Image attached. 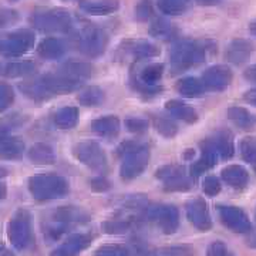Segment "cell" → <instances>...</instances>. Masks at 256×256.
<instances>
[{
    "mask_svg": "<svg viewBox=\"0 0 256 256\" xmlns=\"http://www.w3.org/2000/svg\"><path fill=\"white\" fill-rule=\"evenodd\" d=\"M90 220V216L86 210L77 206H60L52 210L47 215L44 222V239L50 242H56L66 235L70 229L77 225H82Z\"/></svg>",
    "mask_w": 256,
    "mask_h": 256,
    "instance_id": "6da1fadb",
    "label": "cell"
},
{
    "mask_svg": "<svg viewBox=\"0 0 256 256\" xmlns=\"http://www.w3.org/2000/svg\"><path fill=\"white\" fill-rule=\"evenodd\" d=\"M208 48L201 42L181 40L171 48L170 62L174 73H184L205 62Z\"/></svg>",
    "mask_w": 256,
    "mask_h": 256,
    "instance_id": "7a4b0ae2",
    "label": "cell"
},
{
    "mask_svg": "<svg viewBox=\"0 0 256 256\" xmlns=\"http://www.w3.org/2000/svg\"><path fill=\"white\" fill-rule=\"evenodd\" d=\"M28 191L36 201H53L64 198L70 192V185L62 175H34L28 178Z\"/></svg>",
    "mask_w": 256,
    "mask_h": 256,
    "instance_id": "3957f363",
    "label": "cell"
},
{
    "mask_svg": "<svg viewBox=\"0 0 256 256\" xmlns=\"http://www.w3.org/2000/svg\"><path fill=\"white\" fill-rule=\"evenodd\" d=\"M30 24L44 33H66L73 28V18L64 9H47L34 12Z\"/></svg>",
    "mask_w": 256,
    "mask_h": 256,
    "instance_id": "277c9868",
    "label": "cell"
},
{
    "mask_svg": "<svg viewBox=\"0 0 256 256\" xmlns=\"http://www.w3.org/2000/svg\"><path fill=\"white\" fill-rule=\"evenodd\" d=\"M8 238L18 250H26L33 244L32 216L26 210H18L8 224Z\"/></svg>",
    "mask_w": 256,
    "mask_h": 256,
    "instance_id": "5b68a950",
    "label": "cell"
},
{
    "mask_svg": "<svg viewBox=\"0 0 256 256\" xmlns=\"http://www.w3.org/2000/svg\"><path fill=\"white\" fill-rule=\"evenodd\" d=\"M142 214L146 222H156L165 235H172L180 228V210L175 205L146 206Z\"/></svg>",
    "mask_w": 256,
    "mask_h": 256,
    "instance_id": "8992f818",
    "label": "cell"
},
{
    "mask_svg": "<svg viewBox=\"0 0 256 256\" xmlns=\"http://www.w3.org/2000/svg\"><path fill=\"white\" fill-rule=\"evenodd\" d=\"M73 154L82 164L88 166L90 170L104 172L108 168V160L104 150L101 148L100 144L94 141H82L76 144L73 148Z\"/></svg>",
    "mask_w": 256,
    "mask_h": 256,
    "instance_id": "52a82bcc",
    "label": "cell"
},
{
    "mask_svg": "<svg viewBox=\"0 0 256 256\" xmlns=\"http://www.w3.org/2000/svg\"><path fill=\"white\" fill-rule=\"evenodd\" d=\"M108 44V36L106 32L96 26H88L82 30L77 38V48L87 57H98L101 56Z\"/></svg>",
    "mask_w": 256,
    "mask_h": 256,
    "instance_id": "ba28073f",
    "label": "cell"
},
{
    "mask_svg": "<svg viewBox=\"0 0 256 256\" xmlns=\"http://www.w3.org/2000/svg\"><path fill=\"white\" fill-rule=\"evenodd\" d=\"M34 46V34L30 30H18L0 40V52L8 57H20Z\"/></svg>",
    "mask_w": 256,
    "mask_h": 256,
    "instance_id": "9c48e42d",
    "label": "cell"
},
{
    "mask_svg": "<svg viewBox=\"0 0 256 256\" xmlns=\"http://www.w3.org/2000/svg\"><path fill=\"white\" fill-rule=\"evenodd\" d=\"M150 162V150L148 146H142L137 151L128 154L124 156V161L120 168V175L124 181H131L136 180L137 176L146 171Z\"/></svg>",
    "mask_w": 256,
    "mask_h": 256,
    "instance_id": "30bf717a",
    "label": "cell"
},
{
    "mask_svg": "<svg viewBox=\"0 0 256 256\" xmlns=\"http://www.w3.org/2000/svg\"><path fill=\"white\" fill-rule=\"evenodd\" d=\"M218 212H220V222L232 232H236V234L252 232V224L248 218V215L238 206L220 205Z\"/></svg>",
    "mask_w": 256,
    "mask_h": 256,
    "instance_id": "8fae6325",
    "label": "cell"
},
{
    "mask_svg": "<svg viewBox=\"0 0 256 256\" xmlns=\"http://www.w3.org/2000/svg\"><path fill=\"white\" fill-rule=\"evenodd\" d=\"M234 80V73L228 66H212L205 73L202 74L201 82L205 87V90L210 92H224L228 88L230 82Z\"/></svg>",
    "mask_w": 256,
    "mask_h": 256,
    "instance_id": "7c38bea8",
    "label": "cell"
},
{
    "mask_svg": "<svg viewBox=\"0 0 256 256\" xmlns=\"http://www.w3.org/2000/svg\"><path fill=\"white\" fill-rule=\"evenodd\" d=\"M185 214L192 225L202 232H206L212 228V218L206 202L202 198H195L185 204Z\"/></svg>",
    "mask_w": 256,
    "mask_h": 256,
    "instance_id": "4fadbf2b",
    "label": "cell"
},
{
    "mask_svg": "<svg viewBox=\"0 0 256 256\" xmlns=\"http://www.w3.org/2000/svg\"><path fill=\"white\" fill-rule=\"evenodd\" d=\"M40 80L43 82V86L46 87V90L52 96L54 94H64V92H72L77 90L80 87V80L74 78L72 76L64 73H52L42 76Z\"/></svg>",
    "mask_w": 256,
    "mask_h": 256,
    "instance_id": "5bb4252c",
    "label": "cell"
},
{
    "mask_svg": "<svg viewBox=\"0 0 256 256\" xmlns=\"http://www.w3.org/2000/svg\"><path fill=\"white\" fill-rule=\"evenodd\" d=\"M144 222H146L144 214L140 212L138 215H127V216L122 215L118 218L107 220L106 222H102L101 228L108 235H122V234H128V232L134 230L140 225H142Z\"/></svg>",
    "mask_w": 256,
    "mask_h": 256,
    "instance_id": "9a60e30c",
    "label": "cell"
},
{
    "mask_svg": "<svg viewBox=\"0 0 256 256\" xmlns=\"http://www.w3.org/2000/svg\"><path fill=\"white\" fill-rule=\"evenodd\" d=\"M94 240L90 234H72L62 245L56 248L50 256H78L84 252Z\"/></svg>",
    "mask_w": 256,
    "mask_h": 256,
    "instance_id": "2e32d148",
    "label": "cell"
},
{
    "mask_svg": "<svg viewBox=\"0 0 256 256\" xmlns=\"http://www.w3.org/2000/svg\"><path fill=\"white\" fill-rule=\"evenodd\" d=\"M201 144L216 152L220 160H228L234 156V137L226 130H220L210 138L204 140Z\"/></svg>",
    "mask_w": 256,
    "mask_h": 256,
    "instance_id": "e0dca14e",
    "label": "cell"
},
{
    "mask_svg": "<svg viewBox=\"0 0 256 256\" xmlns=\"http://www.w3.org/2000/svg\"><path fill=\"white\" fill-rule=\"evenodd\" d=\"M254 53V44L246 38H235L229 43L225 50V58L229 63L240 66L246 63Z\"/></svg>",
    "mask_w": 256,
    "mask_h": 256,
    "instance_id": "ac0fdd59",
    "label": "cell"
},
{
    "mask_svg": "<svg viewBox=\"0 0 256 256\" xmlns=\"http://www.w3.org/2000/svg\"><path fill=\"white\" fill-rule=\"evenodd\" d=\"M220 175L225 184H228L230 188L235 190H242L249 182V172L242 165H228L222 170Z\"/></svg>",
    "mask_w": 256,
    "mask_h": 256,
    "instance_id": "d6986e66",
    "label": "cell"
},
{
    "mask_svg": "<svg viewBox=\"0 0 256 256\" xmlns=\"http://www.w3.org/2000/svg\"><path fill=\"white\" fill-rule=\"evenodd\" d=\"M37 53L46 60H58L66 53V46L57 37H46L38 43Z\"/></svg>",
    "mask_w": 256,
    "mask_h": 256,
    "instance_id": "ffe728a7",
    "label": "cell"
},
{
    "mask_svg": "<svg viewBox=\"0 0 256 256\" xmlns=\"http://www.w3.org/2000/svg\"><path fill=\"white\" fill-rule=\"evenodd\" d=\"M92 131L100 137H117L120 132V120L117 116H104L92 122Z\"/></svg>",
    "mask_w": 256,
    "mask_h": 256,
    "instance_id": "44dd1931",
    "label": "cell"
},
{
    "mask_svg": "<svg viewBox=\"0 0 256 256\" xmlns=\"http://www.w3.org/2000/svg\"><path fill=\"white\" fill-rule=\"evenodd\" d=\"M80 8L88 14L106 16L117 12L120 8L118 0H92V2H80Z\"/></svg>",
    "mask_w": 256,
    "mask_h": 256,
    "instance_id": "7402d4cb",
    "label": "cell"
},
{
    "mask_svg": "<svg viewBox=\"0 0 256 256\" xmlns=\"http://www.w3.org/2000/svg\"><path fill=\"white\" fill-rule=\"evenodd\" d=\"M165 108L166 111L174 116L178 120H182L188 124H194L198 121V112L194 110L192 107H190L188 104H185L182 101L180 100H170L166 101L165 104Z\"/></svg>",
    "mask_w": 256,
    "mask_h": 256,
    "instance_id": "603a6c76",
    "label": "cell"
},
{
    "mask_svg": "<svg viewBox=\"0 0 256 256\" xmlns=\"http://www.w3.org/2000/svg\"><path fill=\"white\" fill-rule=\"evenodd\" d=\"M20 92H23L26 97L30 100L34 101H44L52 97V94L47 92L46 87L43 86V82L38 78H33V80H26L18 86Z\"/></svg>",
    "mask_w": 256,
    "mask_h": 256,
    "instance_id": "cb8c5ba5",
    "label": "cell"
},
{
    "mask_svg": "<svg viewBox=\"0 0 256 256\" xmlns=\"http://www.w3.org/2000/svg\"><path fill=\"white\" fill-rule=\"evenodd\" d=\"M28 156L30 158V161L37 165H50L54 164L56 161L54 150L48 144H44V142L34 144L28 150Z\"/></svg>",
    "mask_w": 256,
    "mask_h": 256,
    "instance_id": "d4e9b609",
    "label": "cell"
},
{
    "mask_svg": "<svg viewBox=\"0 0 256 256\" xmlns=\"http://www.w3.org/2000/svg\"><path fill=\"white\" fill-rule=\"evenodd\" d=\"M94 66L87 62H82V60H68L62 66V73L68 74L74 78H88L94 74Z\"/></svg>",
    "mask_w": 256,
    "mask_h": 256,
    "instance_id": "484cf974",
    "label": "cell"
},
{
    "mask_svg": "<svg viewBox=\"0 0 256 256\" xmlns=\"http://www.w3.org/2000/svg\"><path fill=\"white\" fill-rule=\"evenodd\" d=\"M128 52L134 56L138 60H146V58H152L160 54V48L154 43L148 40H136L128 43Z\"/></svg>",
    "mask_w": 256,
    "mask_h": 256,
    "instance_id": "4316f807",
    "label": "cell"
},
{
    "mask_svg": "<svg viewBox=\"0 0 256 256\" xmlns=\"http://www.w3.org/2000/svg\"><path fill=\"white\" fill-rule=\"evenodd\" d=\"M201 158H200L196 162H194V165H192V176H200V175L204 174V172H206V171L210 170L214 165L216 164V161L220 160V156H216L215 151H212L210 148H208L206 146H204V144H201Z\"/></svg>",
    "mask_w": 256,
    "mask_h": 256,
    "instance_id": "83f0119b",
    "label": "cell"
},
{
    "mask_svg": "<svg viewBox=\"0 0 256 256\" xmlns=\"http://www.w3.org/2000/svg\"><path fill=\"white\" fill-rule=\"evenodd\" d=\"M176 90L178 92L186 97V98H198L205 92V87L200 78L196 77H185L182 80H180L176 84Z\"/></svg>",
    "mask_w": 256,
    "mask_h": 256,
    "instance_id": "f1b7e54d",
    "label": "cell"
},
{
    "mask_svg": "<svg viewBox=\"0 0 256 256\" xmlns=\"http://www.w3.org/2000/svg\"><path fill=\"white\" fill-rule=\"evenodd\" d=\"M37 64L32 60H20V62H12L3 67V74L8 77H24L30 74L36 73Z\"/></svg>",
    "mask_w": 256,
    "mask_h": 256,
    "instance_id": "f546056e",
    "label": "cell"
},
{
    "mask_svg": "<svg viewBox=\"0 0 256 256\" xmlns=\"http://www.w3.org/2000/svg\"><path fill=\"white\" fill-rule=\"evenodd\" d=\"M226 116L228 118L239 128H244V130H248V128L254 127L255 124V117L244 107H239V106H234L226 110Z\"/></svg>",
    "mask_w": 256,
    "mask_h": 256,
    "instance_id": "4dcf8cb0",
    "label": "cell"
},
{
    "mask_svg": "<svg viewBox=\"0 0 256 256\" xmlns=\"http://www.w3.org/2000/svg\"><path fill=\"white\" fill-rule=\"evenodd\" d=\"M24 142L16 137H8L0 144V158L3 160H16L23 154Z\"/></svg>",
    "mask_w": 256,
    "mask_h": 256,
    "instance_id": "1f68e13d",
    "label": "cell"
},
{
    "mask_svg": "<svg viewBox=\"0 0 256 256\" xmlns=\"http://www.w3.org/2000/svg\"><path fill=\"white\" fill-rule=\"evenodd\" d=\"M78 121V110L76 107H63L54 116L56 127L60 130H70L76 127Z\"/></svg>",
    "mask_w": 256,
    "mask_h": 256,
    "instance_id": "d6a6232c",
    "label": "cell"
},
{
    "mask_svg": "<svg viewBox=\"0 0 256 256\" xmlns=\"http://www.w3.org/2000/svg\"><path fill=\"white\" fill-rule=\"evenodd\" d=\"M176 33H178V30L175 28L174 24L168 23L164 18H156L150 26V34L156 38L172 40L176 36Z\"/></svg>",
    "mask_w": 256,
    "mask_h": 256,
    "instance_id": "836d02e7",
    "label": "cell"
},
{
    "mask_svg": "<svg viewBox=\"0 0 256 256\" xmlns=\"http://www.w3.org/2000/svg\"><path fill=\"white\" fill-rule=\"evenodd\" d=\"M162 184H164V190L166 192H185L191 190L192 186L191 178L185 174V171L165 180L162 181Z\"/></svg>",
    "mask_w": 256,
    "mask_h": 256,
    "instance_id": "e575fe53",
    "label": "cell"
},
{
    "mask_svg": "<svg viewBox=\"0 0 256 256\" xmlns=\"http://www.w3.org/2000/svg\"><path fill=\"white\" fill-rule=\"evenodd\" d=\"M102 100H104V92L101 90L100 87H96V86L87 87L86 90H82L77 96V101L84 107H96Z\"/></svg>",
    "mask_w": 256,
    "mask_h": 256,
    "instance_id": "d590c367",
    "label": "cell"
},
{
    "mask_svg": "<svg viewBox=\"0 0 256 256\" xmlns=\"http://www.w3.org/2000/svg\"><path fill=\"white\" fill-rule=\"evenodd\" d=\"M164 76V64L152 63L148 64L141 70L140 74V82H144L146 86H156V82L161 80Z\"/></svg>",
    "mask_w": 256,
    "mask_h": 256,
    "instance_id": "8d00e7d4",
    "label": "cell"
},
{
    "mask_svg": "<svg viewBox=\"0 0 256 256\" xmlns=\"http://www.w3.org/2000/svg\"><path fill=\"white\" fill-rule=\"evenodd\" d=\"M96 256H131V249L122 244H107L101 245L94 252Z\"/></svg>",
    "mask_w": 256,
    "mask_h": 256,
    "instance_id": "74e56055",
    "label": "cell"
},
{
    "mask_svg": "<svg viewBox=\"0 0 256 256\" xmlns=\"http://www.w3.org/2000/svg\"><path fill=\"white\" fill-rule=\"evenodd\" d=\"M156 4H158V9L164 14H171V16L182 14L186 10V2H182V0H158Z\"/></svg>",
    "mask_w": 256,
    "mask_h": 256,
    "instance_id": "f35d334b",
    "label": "cell"
},
{
    "mask_svg": "<svg viewBox=\"0 0 256 256\" xmlns=\"http://www.w3.org/2000/svg\"><path fill=\"white\" fill-rule=\"evenodd\" d=\"M195 250L190 245H174L154 249V256H194Z\"/></svg>",
    "mask_w": 256,
    "mask_h": 256,
    "instance_id": "ab89813d",
    "label": "cell"
},
{
    "mask_svg": "<svg viewBox=\"0 0 256 256\" xmlns=\"http://www.w3.org/2000/svg\"><path fill=\"white\" fill-rule=\"evenodd\" d=\"M240 156L248 164L256 165V137H245L240 141Z\"/></svg>",
    "mask_w": 256,
    "mask_h": 256,
    "instance_id": "60d3db41",
    "label": "cell"
},
{
    "mask_svg": "<svg viewBox=\"0 0 256 256\" xmlns=\"http://www.w3.org/2000/svg\"><path fill=\"white\" fill-rule=\"evenodd\" d=\"M156 131L165 138H172L178 132V126L175 124L171 118L166 117H156Z\"/></svg>",
    "mask_w": 256,
    "mask_h": 256,
    "instance_id": "b9f144b4",
    "label": "cell"
},
{
    "mask_svg": "<svg viewBox=\"0 0 256 256\" xmlns=\"http://www.w3.org/2000/svg\"><path fill=\"white\" fill-rule=\"evenodd\" d=\"M154 3L152 0H140L136 8H134V14L138 22H146L150 18H154Z\"/></svg>",
    "mask_w": 256,
    "mask_h": 256,
    "instance_id": "7bdbcfd3",
    "label": "cell"
},
{
    "mask_svg": "<svg viewBox=\"0 0 256 256\" xmlns=\"http://www.w3.org/2000/svg\"><path fill=\"white\" fill-rule=\"evenodd\" d=\"M14 101V92L8 82H0V111L9 108Z\"/></svg>",
    "mask_w": 256,
    "mask_h": 256,
    "instance_id": "ee69618b",
    "label": "cell"
},
{
    "mask_svg": "<svg viewBox=\"0 0 256 256\" xmlns=\"http://www.w3.org/2000/svg\"><path fill=\"white\" fill-rule=\"evenodd\" d=\"M222 190V185H220V180L214 175L210 176H205V180L202 181V191L205 192L208 196H215L218 195Z\"/></svg>",
    "mask_w": 256,
    "mask_h": 256,
    "instance_id": "f6af8a7d",
    "label": "cell"
},
{
    "mask_svg": "<svg viewBox=\"0 0 256 256\" xmlns=\"http://www.w3.org/2000/svg\"><path fill=\"white\" fill-rule=\"evenodd\" d=\"M148 120L141 118V117H130L126 120V128H127L130 132H134V134H141V132H146L148 130Z\"/></svg>",
    "mask_w": 256,
    "mask_h": 256,
    "instance_id": "bcb514c9",
    "label": "cell"
},
{
    "mask_svg": "<svg viewBox=\"0 0 256 256\" xmlns=\"http://www.w3.org/2000/svg\"><path fill=\"white\" fill-rule=\"evenodd\" d=\"M18 20V13L16 10L0 8V28H8L14 24Z\"/></svg>",
    "mask_w": 256,
    "mask_h": 256,
    "instance_id": "7dc6e473",
    "label": "cell"
},
{
    "mask_svg": "<svg viewBox=\"0 0 256 256\" xmlns=\"http://www.w3.org/2000/svg\"><path fill=\"white\" fill-rule=\"evenodd\" d=\"M142 146H146V144L138 142V141H134V140L124 141V142H121V144L117 146V156H121V158H124L126 156L131 154V152H134V151H137V150L142 148Z\"/></svg>",
    "mask_w": 256,
    "mask_h": 256,
    "instance_id": "c3c4849f",
    "label": "cell"
},
{
    "mask_svg": "<svg viewBox=\"0 0 256 256\" xmlns=\"http://www.w3.org/2000/svg\"><path fill=\"white\" fill-rule=\"evenodd\" d=\"M206 256H235L229 248L222 242V240H215L212 242L210 246H208V250H206Z\"/></svg>",
    "mask_w": 256,
    "mask_h": 256,
    "instance_id": "681fc988",
    "label": "cell"
},
{
    "mask_svg": "<svg viewBox=\"0 0 256 256\" xmlns=\"http://www.w3.org/2000/svg\"><path fill=\"white\" fill-rule=\"evenodd\" d=\"M184 168L182 166H180V165H165V166H161L158 171H156V176L158 180H161V181H165V180H168V178H171V176H174V175L180 174V172H182Z\"/></svg>",
    "mask_w": 256,
    "mask_h": 256,
    "instance_id": "f907efd6",
    "label": "cell"
},
{
    "mask_svg": "<svg viewBox=\"0 0 256 256\" xmlns=\"http://www.w3.org/2000/svg\"><path fill=\"white\" fill-rule=\"evenodd\" d=\"M88 185L94 192H107L111 188L110 181L102 176V175H98V176H94L88 181Z\"/></svg>",
    "mask_w": 256,
    "mask_h": 256,
    "instance_id": "816d5d0a",
    "label": "cell"
},
{
    "mask_svg": "<svg viewBox=\"0 0 256 256\" xmlns=\"http://www.w3.org/2000/svg\"><path fill=\"white\" fill-rule=\"evenodd\" d=\"M131 256H154V249L140 245V246L136 248L134 252H131Z\"/></svg>",
    "mask_w": 256,
    "mask_h": 256,
    "instance_id": "f5cc1de1",
    "label": "cell"
},
{
    "mask_svg": "<svg viewBox=\"0 0 256 256\" xmlns=\"http://www.w3.org/2000/svg\"><path fill=\"white\" fill-rule=\"evenodd\" d=\"M244 77H245V80H246V82H256V64L250 66V67H248L246 70L244 72Z\"/></svg>",
    "mask_w": 256,
    "mask_h": 256,
    "instance_id": "db71d44e",
    "label": "cell"
},
{
    "mask_svg": "<svg viewBox=\"0 0 256 256\" xmlns=\"http://www.w3.org/2000/svg\"><path fill=\"white\" fill-rule=\"evenodd\" d=\"M244 100L246 101L248 104H250V106L256 107V87L255 88L248 90V92L244 94Z\"/></svg>",
    "mask_w": 256,
    "mask_h": 256,
    "instance_id": "11a10c76",
    "label": "cell"
},
{
    "mask_svg": "<svg viewBox=\"0 0 256 256\" xmlns=\"http://www.w3.org/2000/svg\"><path fill=\"white\" fill-rule=\"evenodd\" d=\"M0 256H16L10 249L4 246V245H0Z\"/></svg>",
    "mask_w": 256,
    "mask_h": 256,
    "instance_id": "9f6ffc18",
    "label": "cell"
},
{
    "mask_svg": "<svg viewBox=\"0 0 256 256\" xmlns=\"http://www.w3.org/2000/svg\"><path fill=\"white\" fill-rule=\"evenodd\" d=\"M200 4H206V6H210V4H218L220 0H196Z\"/></svg>",
    "mask_w": 256,
    "mask_h": 256,
    "instance_id": "6f0895ef",
    "label": "cell"
},
{
    "mask_svg": "<svg viewBox=\"0 0 256 256\" xmlns=\"http://www.w3.org/2000/svg\"><path fill=\"white\" fill-rule=\"evenodd\" d=\"M6 138H8V130L0 126V144H2Z\"/></svg>",
    "mask_w": 256,
    "mask_h": 256,
    "instance_id": "680465c9",
    "label": "cell"
},
{
    "mask_svg": "<svg viewBox=\"0 0 256 256\" xmlns=\"http://www.w3.org/2000/svg\"><path fill=\"white\" fill-rule=\"evenodd\" d=\"M249 32H250V34L256 36V18L254 20V22H250V23H249Z\"/></svg>",
    "mask_w": 256,
    "mask_h": 256,
    "instance_id": "91938a15",
    "label": "cell"
},
{
    "mask_svg": "<svg viewBox=\"0 0 256 256\" xmlns=\"http://www.w3.org/2000/svg\"><path fill=\"white\" fill-rule=\"evenodd\" d=\"M6 186L3 185V184H0V200H3L4 196H6Z\"/></svg>",
    "mask_w": 256,
    "mask_h": 256,
    "instance_id": "94428289",
    "label": "cell"
},
{
    "mask_svg": "<svg viewBox=\"0 0 256 256\" xmlns=\"http://www.w3.org/2000/svg\"><path fill=\"white\" fill-rule=\"evenodd\" d=\"M8 174H9V171H8V170H6L4 166H2V165H0V178L6 176Z\"/></svg>",
    "mask_w": 256,
    "mask_h": 256,
    "instance_id": "6125c7cd",
    "label": "cell"
},
{
    "mask_svg": "<svg viewBox=\"0 0 256 256\" xmlns=\"http://www.w3.org/2000/svg\"><path fill=\"white\" fill-rule=\"evenodd\" d=\"M64 2H82V0H64Z\"/></svg>",
    "mask_w": 256,
    "mask_h": 256,
    "instance_id": "be15d7a7",
    "label": "cell"
},
{
    "mask_svg": "<svg viewBox=\"0 0 256 256\" xmlns=\"http://www.w3.org/2000/svg\"><path fill=\"white\" fill-rule=\"evenodd\" d=\"M2 72H3V67H2V66H0V73H2Z\"/></svg>",
    "mask_w": 256,
    "mask_h": 256,
    "instance_id": "e7e4bbea",
    "label": "cell"
},
{
    "mask_svg": "<svg viewBox=\"0 0 256 256\" xmlns=\"http://www.w3.org/2000/svg\"><path fill=\"white\" fill-rule=\"evenodd\" d=\"M10 2H18V0H10Z\"/></svg>",
    "mask_w": 256,
    "mask_h": 256,
    "instance_id": "03108f58",
    "label": "cell"
},
{
    "mask_svg": "<svg viewBox=\"0 0 256 256\" xmlns=\"http://www.w3.org/2000/svg\"><path fill=\"white\" fill-rule=\"evenodd\" d=\"M182 2H188V0H182Z\"/></svg>",
    "mask_w": 256,
    "mask_h": 256,
    "instance_id": "003e7915",
    "label": "cell"
}]
</instances>
